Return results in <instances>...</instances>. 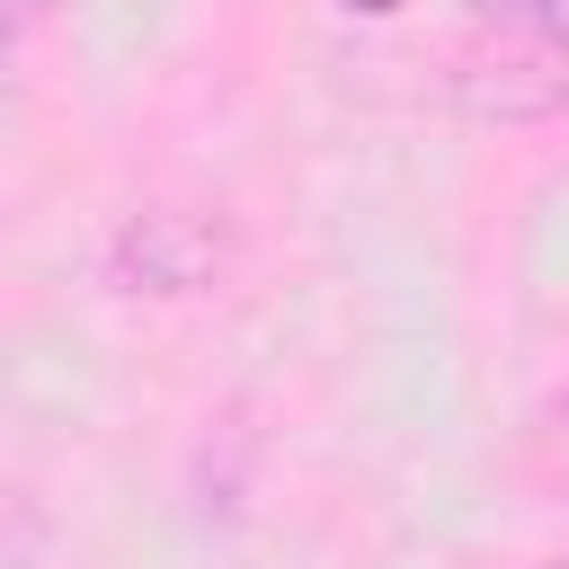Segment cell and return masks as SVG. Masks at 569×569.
Listing matches in <instances>:
<instances>
[{
	"label": "cell",
	"mask_w": 569,
	"mask_h": 569,
	"mask_svg": "<svg viewBox=\"0 0 569 569\" xmlns=\"http://www.w3.org/2000/svg\"><path fill=\"white\" fill-rule=\"evenodd\" d=\"M445 98L480 124H533V116L569 107V71L542 53H462L445 71Z\"/></svg>",
	"instance_id": "7a4b0ae2"
},
{
	"label": "cell",
	"mask_w": 569,
	"mask_h": 569,
	"mask_svg": "<svg viewBox=\"0 0 569 569\" xmlns=\"http://www.w3.org/2000/svg\"><path fill=\"white\" fill-rule=\"evenodd\" d=\"M98 276L116 293H151V302H187L222 276V222L187 213V204H133L116 213V231L98 240Z\"/></svg>",
	"instance_id": "6da1fadb"
},
{
	"label": "cell",
	"mask_w": 569,
	"mask_h": 569,
	"mask_svg": "<svg viewBox=\"0 0 569 569\" xmlns=\"http://www.w3.org/2000/svg\"><path fill=\"white\" fill-rule=\"evenodd\" d=\"M471 9H480V18H498V27H507V18H525V27H533V9H542V0H471Z\"/></svg>",
	"instance_id": "277c9868"
},
{
	"label": "cell",
	"mask_w": 569,
	"mask_h": 569,
	"mask_svg": "<svg viewBox=\"0 0 569 569\" xmlns=\"http://www.w3.org/2000/svg\"><path fill=\"white\" fill-rule=\"evenodd\" d=\"M533 27H542V44H551V53H569V0H542V9H533Z\"/></svg>",
	"instance_id": "3957f363"
},
{
	"label": "cell",
	"mask_w": 569,
	"mask_h": 569,
	"mask_svg": "<svg viewBox=\"0 0 569 569\" xmlns=\"http://www.w3.org/2000/svg\"><path fill=\"white\" fill-rule=\"evenodd\" d=\"M338 9H347V18H391L400 0H338Z\"/></svg>",
	"instance_id": "5b68a950"
},
{
	"label": "cell",
	"mask_w": 569,
	"mask_h": 569,
	"mask_svg": "<svg viewBox=\"0 0 569 569\" xmlns=\"http://www.w3.org/2000/svg\"><path fill=\"white\" fill-rule=\"evenodd\" d=\"M542 569H569V551H560V560H542Z\"/></svg>",
	"instance_id": "8992f818"
}]
</instances>
